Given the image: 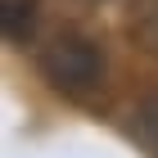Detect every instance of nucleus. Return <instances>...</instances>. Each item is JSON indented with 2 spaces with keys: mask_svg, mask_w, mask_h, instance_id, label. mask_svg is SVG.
<instances>
[{
  "mask_svg": "<svg viewBox=\"0 0 158 158\" xmlns=\"http://www.w3.org/2000/svg\"><path fill=\"white\" fill-rule=\"evenodd\" d=\"M36 68L50 81V90H59L63 99H90L104 86V54L95 50V41L77 32H63L50 45H41Z\"/></svg>",
  "mask_w": 158,
  "mask_h": 158,
  "instance_id": "obj_1",
  "label": "nucleus"
},
{
  "mask_svg": "<svg viewBox=\"0 0 158 158\" xmlns=\"http://www.w3.org/2000/svg\"><path fill=\"white\" fill-rule=\"evenodd\" d=\"M36 5H41V0H0V27H5V36H9V41H18V45L32 41L36 18H41Z\"/></svg>",
  "mask_w": 158,
  "mask_h": 158,
  "instance_id": "obj_2",
  "label": "nucleus"
},
{
  "mask_svg": "<svg viewBox=\"0 0 158 158\" xmlns=\"http://www.w3.org/2000/svg\"><path fill=\"white\" fill-rule=\"evenodd\" d=\"M131 32L145 41V50H158V0H145L131 18Z\"/></svg>",
  "mask_w": 158,
  "mask_h": 158,
  "instance_id": "obj_3",
  "label": "nucleus"
}]
</instances>
